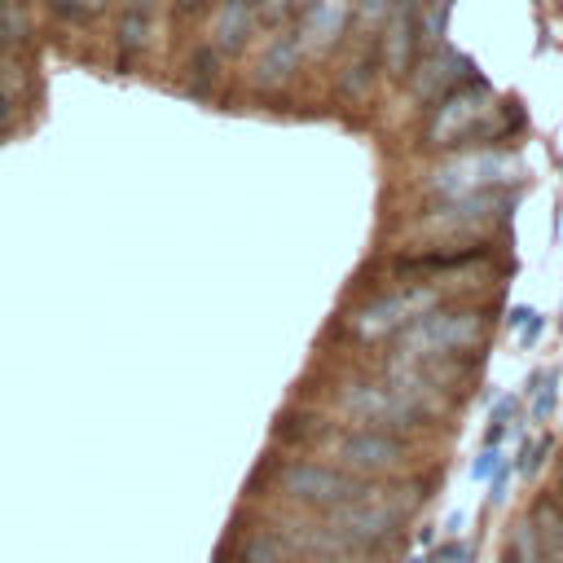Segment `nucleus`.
Masks as SVG:
<instances>
[{"instance_id":"aec40b11","label":"nucleus","mask_w":563,"mask_h":563,"mask_svg":"<svg viewBox=\"0 0 563 563\" xmlns=\"http://www.w3.org/2000/svg\"><path fill=\"white\" fill-rule=\"evenodd\" d=\"M541 453H550V435H541L532 449L523 444V453H519V471H523V475H532V471L541 466Z\"/></svg>"},{"instance_id":"f3484780","label":"nucleus","mask_w":563,"mask_h":563,"mask_svg":"<svg viewBox=\"0 0 563 563\" xmlns=\"http://www.w3.org/2000/svg\"><path fill=\"white\" fill-rule=\"evenodd\" d=\"M550 409H554V374H541V378H537V396H532V405H528V418H532V422H545Z\"/></svg>"},{"instance_id":"9d476101","label":"nucleus","mask_w":563,"mask_h":563,"mask_svg":"<svg viewBox=\"0 0 563 563\" xmlns=\"http://www.w3.org/2000/svg\"><path fill=\"white\" fill-rule=\"evenodd\" d=\"M462 79H471V62H466L457 48L435 44V48L422 53L418 66H413V97H418V101H435V97H444L449 88H457Z\"/></svg>"},{"instance_id":"f03ea898","label":"nucleus","mask_w":563,"mask_h":563,"mask_svg":"<svg viewBox=\"0 0 563 563\" xmlns=\"http://www.w3.org/2000/svg\"><path fill=\"white\" fill-rule=\"evenodd\" d=\"M405 501H396L391 493L383 497V493H361V497H352V501H343L339 510H330V523H325V532L343 545V554H361V550H374L378 541H387L396 528H400V519H405Z\"/></svg>"},{"instance_id":"4468645a","label":"nucleus","mask_w":563,"mask_h":563,"mask_svg":"<svg viewBox=\"0 0 563 563\" xmlns=\"http://www.w3.org/2000/svg\"><path fill=\"white\" fill-rule=\"evenodd\" d=\"M251 22H255L251 0H220V9H216V26H211L216 48H220V53H238L242 40H246V31H251Z\"/></svg>"},{"instance_id":"c85d7f7f","label":"nucleus","mask_w":563,"mask_h":563,"mask_svg":"<svg viewBox=\"0 0 563 563\" xmlns=\"http://www.w3.org/2000/svg\"><path fill=\"white\" fill-rule=\"evenodd\" d=\"M312 563H325V559H312Z\"/></svg>"},{"instance_id":"6e6552de","label":"nucleus","mask_w":563,"mask_h":563,"mask_svg":"<svg viewBox=\"0 0 563 563\" xmlns=\"http://www.w3.org/2000/svg\"><path fill=\"white\" fill-rule=\"evenodd\" d=\"M510 176H519V158L488 150V154H466V158L444 163L427 180V189L431 194H444V198H462V194H479V189H488L497 180H510Z\"/></svg>"},{"instance_id":"9b49d317","label":"nucleus","mask_w":563,"mask_h":563,"mask_svg":"<svg viewBox=\"0 0 563 563\" xmlns=\"http://www.w3.org/2000/svg\"><path fill=\"white\" fill-rule=\"evenodd\" d=\"M347 13H352V0H308L303 4V18H299V31H295V48L299 53L330 48L343 35Z\"/></svg>"},{"instance_id":"1a4fd4ad","label":"nucleus","mask_w":563,"mask_h":563,"mask_svg":"<svg viewBox=\"0 0 563 563\" xmlns=\"http://www.w3.org/2000/svg\"><path fill=\"white\" fill-rule=\"evenodd\" d=\"M422 0H396L387 13V31H383V70L391 79H405L418 48H422Z\"/></svg>"},{"instance_id":"423d86ee","label":"nucleus","mask_w":563,"mask_h":563,"mask_svg":"<svg viewBox=\"0 0 563 563\" xmlns=\"http://www.w3.org/2000/svg\"><path fill=\"white\" fill-rule=\"evenodd\" d=\"M493 110V88L484 79H462L457 88H449L440 97V106H431V119H427V145H462L466 132L475 123H484Z\"/></svg>"},{"instance_id":"a878e982","label":"nucleus","mask_w":563,"mask_h":563,"mask_svg":"<svg viewBox=\"0 0 563 563\" xmlns=\"http://www.w3.org/2000/svg\"><path fill=\"white\" fill-rule=\"evenodd\" d=\"M150 4H154V0H136V13H141V9H150Z\"/></svg>"},{"instance_id":"7ed1b4c3","label":"nucleus","mask_w":563,"mask_h":563,"mask_svg":"<svg viewBox=\"0 0 563 563\" xmlns=\"http://www.w3.org/2000/svg\"><path fill=\"white\" fill-rule=\"evenodd\" d=\"M339 409L352 418V422H361V427H369V431H391V435H400V431H409V427H422L431 413H422L409 396H400L387 378L383 383H352V387H343L339 391Z\"/></svg>"},{"instance_id":"0eeeda50","label":"nucleus","mask_w":563,"mask_h":563,"mask_svg":"<svg viewBox=\"0 0 563 563\" xmlns=\"http://www.w3.org/2000/svg\"><path fill=\"white\" fill-rule=\"evenodd\" d=\"M334 457H339V471H347V475H383V471H400L409 462V444L391 431L356 427L334 440Z\"/></svg>"},{"instance_id":"5701e85b","label":"nucleus","mask_w":563,"mask_h":563,"mask_svg":"<svg viewBox=\"0 0 563 563\" xmlns=\"http://www.w3.org/2000/svg\"><path fill=\"white\" fill-rule=\"evenodd\" d=\"M537 334H541V317H537V312H528V325L519 330V343H523V347H532V343H537Z\"/></svg>"},{"instance_id":"4be33fe9","label":"nucleus","mask_w":563,"mask_h":563,"mask_svg":"<svg viewBox=\"0 0 563 563\" xmlns=\"http://www.w3.org/2000/svg\"><path fill=\"white\" fill-rule=\"evenodd\" d=\"M440 563H471V545L466 541H449L440 550Z\"/></svg>"},{"instance_id":"393cba45","label":"nucleus","mask_w":563,"mask_h":563,"mask_svg":"<svg viewBox=\"0 0 563 563\" xmlns=\"http://www.w3.org/2000/svg\"><path fill=\"white\" fill-rule=\"evenodd\" d=\"M0 123H9V92H4V84H0Z\"/></svg>"},{"instance_id":"f257e3e1","label":"nucleus","mask_w":563,"mask_h":563,"mask_svg":"<svg viewBox=\"0 0 563 563\" xmlns=\"http://www.w3.org/2000/svg\"><path fill=\"white\" fill-rule=\"evenodd\" d=\"M484 343V312L475 308H453V312H427L418 317L396 347V361L405 365H440L475 352Z\"/></svg>"},{"instance_id":"f8f14e48","label":"nucleus","mask_w":563,"mask_h":563,"mask_svg":"<svg viewBox=\"0 0 563 563\" xmlns=\"http://www.w3.org/2000/svg\"><path fill=\"white\" fill-rule=\"evenodd\" d=\"M295 545L286 537V528H251L238 545V563H290Z\"/></svg>"},{"instance_id":"bb28decb","label":"nucleus","mask_w":563,"mask_h":563,"mask_svg":"<svg viewBox=\"0 0 563 563\" xmlns=\"http://www.w3.org/2000/svg\"><path fill=\"white\" fill-rule=\"evenodd\" d=\"M303 4H308V0H290V9H303Z\"/></svg>"},{"instance_id":"b1692460","label":"nucleus","mask_w":563,"mask_h":563,"mask_svg":"<svg viewBox=\"0 0 563 563\" xmlns=\"http://www.w3.org/2000/svg\"><path fill=\"white\" fill-rule=\"evenodd\" d=\"M497 462H501V453H497V449H484V453H479V462H475V479H484Z\"/></svg>"},{"instance_id":"412c9836","label":"nucleus","mask_w":563,"mask_h":563,"mask_svg":"<svg viewBox=\"0 0 563 563\" xmlns=\"http://www.w3.org/2000/svg\"><path fill=\"white\" fill-rule=\"evenodd\" d=\"M506 479H510V471H506V462H497L493 466V484H488V501H501L506 497Z\"/></svg>"},{"instance_id":"2eb2a0df","label":"nucleus","mask_w":563,"mask_h":563,"mask_svg":"<svg viewBox=\"0 0 563 563\" xmlns=\"http://www.w3.org/2000/svg\"><path fill=\"white\" fill-rule=\"evenodd\" d=\"M295 62H299L295 35H277V40L260 53V62H255V84H260V88H277V84H286L290 70H295Z\"/></svg>"},{"instance_id":"6ab92c4d","label":"nucleus","mask_w":563,"mask_h":563,"mask_svg":"<svg viewBox=\"0 0 563 563\" xmlns=\"http://www.w3.org/2000/svg\"><path fill=\"white\" fill-rule=\"evenodd\" d=\"M48 4H53L62 18H75V22H79V18H92L106 0H48Z\"/></svg>"},{"instance_id":"39448f33","label":"nucleus","mask_w":563,"mask_h":563,"mask_svg":"<svg viewBox=\"0 0 563 563\" xmlns=\"http://www.w3.org/2000/svg\"><path fill=\"white\" fill-rule=\"evenodd\" d=\"M277 488L290 501L312 506V510H339L343 501L365 493V484L356 475H347V471H339L330 462H290V466H282Z\"/></svg>"},{"instance_id":"20e7f679","label":"nucleus","mask_w":563,"mask_h":563,"mask_svg":"<svg viewBox=\"0 0 563 563\" xmlns=\"http://www.w3.org/2000/svg\"><path fill=\"white\" fill-rule=\"evenodd\" d=\"M435 308V290L431 286H405V290H391V295H378L369 303H361L352 317H347V330L361 339V343H378V339H391V334H405L418 317H427Z\"/></svg>"},{"instance_id":"dca6fc26","label":"nucleus","mask_w":563,"mask_h":563,"mask_svg":"<svg viewBox=\"0 0 563 563\" xmlns=\"http://www.w3.org/2000/svg\"><path fill=\"white\" fill-rule=\"evenodd\" d=\"M374 75H378V53H374V44H361V57L347 62V75L339 79V97L361 101L374 88Z\"/></svg>"},{"instance_id":"cd10ccee","label":"nucleus","mask_w":563,"mask_h":563,"mask_svg":"<svg viewBox=\"0 0 563 563\" xmlns=\"http://www.w3.org/2000/svg\"><path fill=\"white\" fill-rule=\"evenodd\" d=\"M194 4H198V0H180V9H194Z\"/></svg>"},{"instance_id":"ddd939ff","label":"nucleus","mask_w":563,"mask_h":563,"mask_svg":"<svg viewBox=\"0 0 563 563\" xmlns=\"http://www.w3.org/2000/svg\"><path fill=\"white\" fill-rule=\"evenodd\" d=\"M493 207H497L493 189L462 194V198H449V202H444V211H440V216H431L427 224H431V229H466V224L488 220V216H493Z\"/></svg>"},{"instance_id":"a211bd4d","label":"nucleus","mask_w":563,"mask_h":563,"mask_svg":"<svg viewBox=\"0 0 563 563\" xmlns=\"http://www.w3.org/2000/svg\"><path fill=\"white\" fill-rule=\"evenodd\" d=\"M145 31H150V22H145V13H128L123 18V26H119V35H123V48H145Z\"/></svg>"}]
</instances>
